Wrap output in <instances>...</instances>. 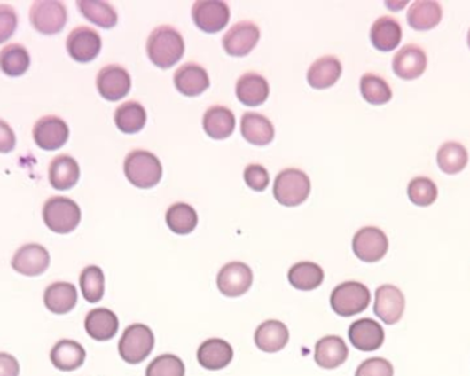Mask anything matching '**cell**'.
Masks as SVG:
<instances>
[{
    "label": "cell",
    "instance_id": "cell-10",
    "mask_svg": "<svg viewBox=\"0 0 470 376\" xmlns=\"http://www.w3.org/2000/svg\"><path fill=\"white\" fill-rule=\"evenodd\" d=\"M132 80L129 70L121 65H106L97 76V90L104 99L109 102L126 98L131 91Z\"/></svg>",
    "mask_w": 470,
    "mask_h": 376
},
{
    "label": "cell",
    "instance_id": "cell-15",
    "mask_svg": "<svg viewBox=\"0 0 470 376\" xmlns=\"http://www.w3.org/2000/svg\"><path fill=\"white\" fill-rule=\"evenodd\" d=\"M50 267V253L39 243H27L12 255V268L24 277H40Z\"/></svg>",
    "mask_w": 470,
    "mask_h": 376
},
{
    "label": "cell",
    "instance_id": "cell-25",
    "mask_svg": "<svg viewBox=\"0 0 470 376\" xmlns=\"http://www.w3.org/2000/svg\"><path fill=\"white\" fill-rule=\"evenodd\" d=\"M235 114L229 107L214 105L205 112L202 117V128L205 134L215 140H223L231 137L235 131Z\"/></svg>",
    "mask_w": 470,
    "mask_h": 376
},
{
    "label": "cell",
    "instance_id": "cell-35",
    "mask_svg": "<svg viewBox=\"0 0 470 376\" xmlns=\"http://www.w3.org/2000/svg\"><path fill=\"white\" fill-rule=\"evenodd\" d=\"M165 222L174 234L189 235L199 224V215L192 205L175 202L167 209Z\"/></svg>",
    "mask_w": 470,
    "mask_h": 376
},
{
    "label": "cell",
    "instance_id": "cell-9",
    "mask_svg": "<svg viewBox=\"0 0 470 376\" xmlns=\"http://www.w3.org/2000/svg\"><path fill=\"white\" fill-rule=\"evenodd\" d=\"M388 238L377 227H364L352 239V250L361 262H377L388 252Z\"/></svg>",
    "mask_w": 470,
    "mask_h": 376
},
{
    "label": "cell",
    "instance_id": "cell-33",
    "mask_svg": "<svg viewBox=\"0 0 470 376\" xmlns=\"http://www.w3.org/2000/svg\"><path fill=\"white\" fill-rule=\"evenodd\" d=\"M146 121V109L137 100H129L126 104L120 105L114 112V124L122 134L134 135L141 132Z\"/></svg>",
    "mask_w": 470,
    "mask_h": 376
},
{
    "label": "cell",
    "instance_id": "cell-13",
    "mask_svg": "<svg viewBox=\"0 0 470 376\" xmlns=\"http://www.w3.org/2000/svg\"><path fill=\"white\" fill-rule=\"evenodd\" d=\"M36 146L46 152L61 149L69 139V127L59 115H44L34 127Z\"/></svg>",
    "mask_w": 470,
    "mask_h": 376
},
{
    "label": "cell",
    "instance_id": "cell-28",
    "mask_svg": "<svg viewBox=\"0 0 470 376\" xmlns=\"http://www.w3.org/2000/svg\"><path fill=\"white\" fill-rule=\"evenodd\" d=\"M50 360L57 370L71 372L84 364L86 350L76 341H59L52 346Z\"/></svg>",
    "mask_w": 470,
    "mask_h": 376
},
{
    "label": "cell",
    "instance_id": "cell-31",
    "mask_svg": "<svg viewBox=\"0 0 470 376\" xmlns=\"http://www.w3.org/2000/svg\"><path fill=\"white\" fill-rule=\"evenodd\" d=\"M402 35L399 22L389 16L380 17L370 29L372 46L382 52L394 51L402 42Z\"/></svg>",
    "mask_w": 470,
    "mask_h": 376
},
{
    "label": "cell",
    "instance_id": "cell-5",
    "mask_svg": "<svg viewBox=\"0 0 470 376\" xmlns=\"http://www.w3.org/2000/svg\"><path fill=\"white\" fill-rule=\"evenodd\" d=\"M370 301L372 294L367 286L352 280L340 283L330 295L332 309L341 317H351L364 312L369 308Z\"/></svg>",
    "mask_w": 470,
    "mask_h": 376
},
{
    "label": "cell",
    "instance_id": "cell-43",
    "mask_svg": "<svg viewBox=\"0 0 470 376\" xmlns=\"http://www.w3.org/2000/svg\"><path fill=\"white\" fill-rule=\"evenodd\" d=\"M244 180L254 192H266L270 184V173L260 164H249L244 170Z\"/></svg>",
    "mask_w": 470,
    "mask_h": 376
},
{
    "label": "cell",
    "instance_id": "cell-44",
    "mask_svg": "<svg viewBox=\"0 0 470 376\" xmlns=\"http://www.w3.org/2000/svg\"><path fill=\"white\" fill-rule=\"evenodd\" d=\"M355 376H394V367L385 358L372 357L357 367Z\"/></svg>",
    "mask_w": 470,
    "mask_h": 376
},
{
    "label": "cell",
    "instance_id": "cell-29",
    "mask_svg": "<svg viewBox=\"0 0 470 376\" xmlns=\"http://www.w3.org/2000/svg\"><path fill=\"white\" fill-rule=\"evenodd\" d=\"M289 342V330L279 320H267L255 331V343L262 352L277 353Z\"/></svg>",
    "mask_w": 470,
    "mask_h": 376
},
{
    "label": "cell",
    "instance_id": "cell-40",
    "mask_svg": "<svg viewBox=\"0 0 470 376\" xmlns=\"http://www.w3.org/2000/svg\"><path fill=\"white\" fill-rule=\"evenodd\" d=\"M361 94L367 104L385 105L392 99V90L388 82L379 74H366L362 76Z\"/></svg>",
    "mask_w": 470,
    "mask_h": 376
},
{
    "label": "cell",
    "instance_id": "cell-26",
    "mask_svg": "<svg viewBox=\"0 0 470 376\" xmlns=\"http://www.w3.org/2000/svg\"><path fill=\"white\" fill-rule=\"evenodd\" d=\"M241 134L247 143L254 146H267L274 140L275 128L266 115L247 112L242 115Z\"/></svg>",
    "mask_w": 470,
    "mask_h": 376
},
{
    "label": "cell",
    "instance_id": "cell-22",
    "mask_svg": "<svg viewBox=\"0 0 470 376\" xmlns=\"http://www.w3.org/2000/svg\"><path fill=\"white\" fill-rule=\"evenodd\" d=\"M234 357L232 346L220 338H211L201 343L197 352V360L205 370L219 371L226 368Z\"/></svg>",
    "mask_w": 470,
    "mask_h": 376
},
{
    "label": "cell",
    "instance_id": "cell-8",
    "mask_svg": "<svg viewBox=\"0 0 470 376\" xmlns=\"http://www.w3.org/2000/svg\"><path fill=\"white\" fill-rule=\"evenodd\" d=\"M192 19L200 31L217 34L229 24V4L220 0H199L192 4Z\"/></svg>",
    "mask_w": 470,
    "mask_h": 376
},
{
    "label": "cell",
    "instance_id": "cell-20",
    "mask_svg": "<svg viewBox=\"0 0 470 376\" xmlns=\"http://www.w3.org/2000/svg\"><path fill=\"white\" fill-rule=\"evenodd\" d=\"M235 95L245 106H260L269 99V82L262 74L247 72L235 84Z\"/></svg>",
    "mask_w": 470,
    "mask_h": 376
},
{
    "label": "cell",
    "instance_id": "cell-39",
    "mask_svg": "<svg viewBox=\"0 0 470 376\" xmlns=\"http://www.w3.org/2000/svg\"><path fill=\"white\" fill-rule=\"evenodd\" d=\"M80 288L87 302L97 303L104 298L105 275L98 265H89L80 273Z\"/></svg>",
    "mask_w": 470,
    "mask_h": 376
},
{
    "label": "cell",
    "instance_id": "cell-16",
    "mask_svg": "<svg viewBox=\"0 0 470 376\" xmlns=\"http://www.w3.org/2000/svg\"><path fill=\"white\" fill-rule=\"evenodd\" d=\"M406 300L400 288L394 285H382L376 290L374 313L385 325H396L403 317Z\"/></svg>",
    "mask_w": 470,
    "mask_h": 376
},
{
    "label": "cell",
    "instance_id": "cell-12",
    "mask_svg": "<svg viewBox=\"0 0 470 376\" xmlns=\"http://www.w3.org/2000/svg\"><path fill=\"white\" fill-rule=\"evenodd\" d=\"M216 282L219 292L224 297H241L251 288L254 272L245 262H231L219 270Z\"/></svg>",
    "mask_w": 470,
    "mask_h": 376
},
{
    "label": "cell",
    "instance_id": "cell-6",
    "mask_svg": "<svg viewBox=\"0 0 470 376\" xmlns=\"http://www.w3.org/2000/svg\"><path fill=\"white\" fill-rule=\"evenodd\" d=\"M153 331L146 325L135 323L122 333L119 341V353L129 364H141L154 348Z\"/></svg>",
    "mask_w": 470,
    "mask_h": 376
},
{
    "label": "cell",
    "instance_id": "cell-14",
    "mask_svg": "<svg viewBox=\"0 0 470 376\" xmlns=\"http://www.w3.org/2000/svg\"><path fill=\"white\" fill-rule=\"evenodd\" d=\"M260 40V27L252 21H239L230 27L222 44L231 57H247L254 51Z\"/></svg>",
    "mask_w": 470,
    "mask_h": 376
},
{
    "label": "cell",
    "instance_id": "cell-2",
    "mask_svg": "<svg viewBox=\"0 0 470 376\" xmlns=\"http://www.w3.org/2000/svg\"><path fill=\"white\" fill-rule=\"evenodd\" d=\"M127 180L141 190L156 187L162 177V165L159 157L147 150L137 149L124 160Z\"/></svg>",
    "mask_w": 470,
    "mask_h": 376
},
{
    "label": "cell",
    "instance_id": "cell-4",
    "mask_svg": "<svg viewBox=\"0 0 470 376\" xmlns=\"http://www.w3.org/2000/svg\"><path fill=\"white\" fill-rule=\"evenodd\" d=\"M43 222L55 234H71L82 222V210L71 198L51 197L43 207Z\"/></svg>",
    "mask_w": 470,
    "mask_h": 376
},
{
    "label": "cell",
    "instance_id": "cell-42",
    "mask_svg": "<svg viewBox=\"0 0 470 376\" xmlns=\"http://www.w3.org/2000/svg\"><path fill=\"white\" fill-rule=\"evenodd\" d=\"M184 361L175 355H161L146 368V376H184Z\"/></svg>",
    "mask_w": 470,
    "mask_h": 376
},
{
    "label": "cell",
    "instance_id": "cell-41",
    "mask_svg": "<svg viewBox=\"0 0 470 376\" xmlns=\"http://www.w3.org/2000/svg\"><path fill=\"white\" fill-rule=\"evenodd\" d=\"M407 195L417 207H431L437 200V187L429 177H414L409 183Z\"/></svg>",
    "mask_w": 470,
    "mask_h": 376
},
{
    "label": "cell",
    "instance_id": "cell-30",
    "mask_svg": "<svg viewBox=\"0 0 470 376\" xmlns=\"http://www.w3.org/2000/svg\"><path fill=\"white\" fill-rule=\"evenodd\" d=\"M76 286L69 282H55L44 292L43 301L47 309L55 315L72 312L77 303Z\"/></svg>",
    "mask_w": 470,
    "mask_h": 376
},
{
    "label": "cell",
    "instance_id": "cell-17",
    "mask_svg": "<svg viewBox=\"0 0 470 376\" xmlns=\"http://www.w3.org/2000/svg\"><path fill=\"white\" fill-rule=\"evenodd\" d=\"M427 67V52L417 44H407L403 49H400L392 59L394 74L406 82L421 77Z\"/></svg>",
    "mask_w": 470,
    "mask_h": 376
},
{
    "label": "cell",
    "instance_id": "cell-7",
    "mask_svg": "<svg viewBox=\"0 0 470 376\" xmlns=\"http://www.w3.org/2000/svg\"><path fill=\"white\" fill-rule=\"evenodd\" d=\"M32 27L44 36H54L64 29L67 22V7L57 0L34 2L29 10Z\"/></svg>",
    "mask_w": 470,
    "mask_h": 376
},
{
    "label": "cell",
    "instance_id": "cell-36",
    "mask_svg": "<svg viewBox=\"0 0 470 376\" xmlns=\"http://www.w3.org/2000/svg\"><path fill=\"white\" fill-rule=\"evenodd\" d=\"M77 9L84 19L97 27L112 29L119 21L117 12L112 4L101 0H79Z\"/></svg>",
    "mask_w": 470,
    "mask_h": 376
},
{
    "label": "cell",
    "instance_id": "cell-48",
    "mask_svg": "<svg viewBox=\"0 0 470 376\" xmlns=\"http://www.w3.org/2000/svg\"><path fill=\"white\" fill-rule=\"evenodd\" d=\"M467 46H469L470 49V29L469 32H467Z\"/></svg>",
    "mask_w": 470,
    "mask_h": 376
},
{
    "label": "cell",
    "instance_id": "cell-3",
    "mask_svg": "<svg viewBox=\"0 0 470 376\" xmlns=\"http://www.w3.org/2000/svg\"><path fill=\"white\" fill-rule=\"evenodd\" d=\"M309 192L311 180L302 169L286 168L275 177L274 197L284 207H299L309 200Z\"/></svg>",
    "mask_w": 470,
    "mask_h": 376
},
{
    "label": "cell",
    "instance_id": "cell-47",
    "mask_svg": "<svg viewBox=\"0 0 470 376\" xmlns=\"http://www.w3.org/2000/svg\"><path fill=\"white\" fill-rule=\"evenodd\" d=\"M20 364L14 356L0 353V376H19Z\"/></svg>",
    "mask_w": 470,
    "mask_h": 376
},
{
    "label": "cell",
    "instance_id": "cell-45",
    "mask_svg": "<svg viewBox=\"0 0 470 376\" xmlns=\"http://www.w3.org/2000/svg\"><path fill=\"white\" fill-rule=\"evenodd\" d=\"M19 17L9 4H0V44L7 42L16 32Z\"/></svg>",
    "mask_w": 470,
    "mask_h": 376
},
{
    "label": "cell",
    "instance_id": "cell-23",
    "mask_svg": "<svg viewBox=\"0 0 470 376\" xmlns=\"http://www.w3.org/2000/svg\"><path fill=\"white\" fill-rule=\"evenodd\" d=\"M342 74V65L334 55H324L309 67L307 82L314 90H327L333 87Z\"/></svg>",
    "mask_w": 470,
    "mask_h": 376
},
{
    "label": "cell",
    "instance_id": "cell-21",
    "mask_svg": "<svg viewBox=\"0 0 470 376\" xmlns=\"http://www.w3.org/2000/svg\"><path fill=\"white\" fill-rule=\"evenodd\" d=\"M315 363L325 370H334L349 358V346L339 335H326L315 345Z\"/></svg>",
    "mask_w": 470,
    "mask_h": 376
},
{
    "label": "cell",
    "instance_id": "cell-34",
    "mask_svg": "<svg viewBox=\"0 0 470 376\" xmlns=\"http://www.w3.org/2000/svg\"><path fill=\"white\" fill-rule=\"evenodd\" d=\"M287 280L296 290L311 292L324 283L325 272L321 265L312 262H300L290 268Z\"/></svg>",
    "mask_w": 470,
    "mask_h": 376
},
{
    "label": "cell",
    "instance_id": "cell-11",
    "mask_svg": "<svg viewBox=\"0 0 470 376\" xmlns=\"http://www.w3.org/2000/svg\"><path fill=\"white\" fill-rule=\"evenodd\" d=\"M102 49L101 35L90 27H74L71 34L67 35V51L80 64L94 61L98 57Z\"/></svg>",
    "mask_w": 470,
    "mask_h": 376
},
{
    "label": "cell",
    "instance_id": "cell-32",
    "mask_svg": "<svg viewBox=\"0 0 470 376\" xmlns=\"http://www.w3.org/2000/svg\"><path fill=\"white\" fill-rule=\"evenodd\" d=\"M443 10L434 0H419L410 6L407 12V22L414 31H431L442 21Z\"/></svg>",
    "mask_w": 470,
    "mask_h": 376
},
{
    "label": "cell",
    "instance_id": "cell-27",
    "mask_svg": "<svg viewBox=\"0 0 470 376\" xmlns=\"http://www.w3.org/2000/svg\"><path fill=\"white\" fill-rule=\"evenodd\" d=\"M84 328L92 340L105 342L114 338L119 330V319L114 310L97 308L90 310L84 320Z\"/></svg>",
    "mask_w": 470,
    "mask_h": 376
},
{
    "label": "cell",
    "instance_id": "cell-24",
    "mask_svg": "<svg viewBox=\"0 0 470 376\" xmlns=\"http://www.w3.org/2000/svg\"><path fill=\"white\" fill-rule=\"evenodd\" d=\"M80 167L72 155L59 154L54 157L49 167L50 184L57 192H67L77 184Z\"/></svg>",
    "mask_w": 470,
    "mask_h": 376
},
{
    "label": "cell",
    "instance_id": "cell-1",
    "mask_svg": "<svg viewBox=\"0 0 470 376\" xmlns=\"http://www.w3.org/2000/svg\"><path fill=\"white\" fill-rule=\"evenodd\" d=\"M146 52L152 64L160 69H169L184 58V36L171 25L157 27L147 37Z\"/></svg>",
    "mask_w": 470,
    "mask_h": 376
},
{
    "label": "cell",
    "instance_id": "cell-46",
    "mask_svg": "<svg viewBox=\"0 0 470 376\" xmlns=\"http://www.w3.org/2000/svg\"><path fill=\"white\" fill-rule=\"evenodd\" d=\"M17 137L12 128L4 120L0 119V153L7 154L16 149Z\"/></svg>",
    "mask_w": 470,
    "mask_h": 376
},
{
    "label": "cell",
    "instance_id": "cell-37",
    "mask_svg": "<svg viewBox=\"0 0 470 376\" xmlns=\"http://www.w3.org/2000/svg\"><path fill=\"white\" fill-rule=\"evenodd\" d=\"M31 67V55L22 44L12 43L0 51V70L6 76L20 77Z\"/></svg>",
    "mask_w": 470,
    "mask_h": 376
},
{
    "label": "cell",
    "instance_id": "cell-19",
    "mask_svg": "<svg viewBox=\"0 0 470 376\" xmlns=\"http://www.w3.org/2000/svg\"><path fill=\"white\" fill-rule=\"evenodd\" d=\"M349 341L361 352H374L381 348L385 341L384 328L376 320L359 319L349 325Z\"/></svg>",
    "mask_w": 470,
    "mask_h": 376
},
{
    "label": "cell",
    "instance_id": "cell-38",
    "mask_svg": "<svg viewBox=\"0 0 470 376\" xmlns=\"http://www.w3.org/2000/svg\"><path fill=\"white\" fill-rule=\"evenodd\" d=\"M467 150L458 142H446L437 152V165L447 175H457L466 168Z\"/></svg>",
    "mask_w": 470,
    "mask_h": 376
},
{
    "label": "cell",
    "instance_id": "cell-18",
    "mask_svg": "<svg viewBox=\"0 0 470 376\" xmlns=\"http://www.w3.org/2000/svg\"><path fill=\"white\" fill-rule=\"evenodd\" d=\"M175 87L184 97H199L209 89L208 72L196 62L182 65L174 74Z\"/></svg>",
    "mask_w": 470,
    "mask_h": 376
}]
</instances>
